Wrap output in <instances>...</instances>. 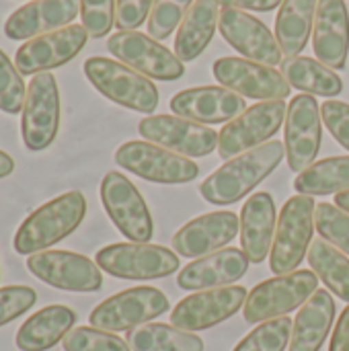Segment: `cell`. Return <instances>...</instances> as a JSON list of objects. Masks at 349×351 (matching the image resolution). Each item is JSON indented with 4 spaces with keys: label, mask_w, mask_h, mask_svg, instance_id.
Wrapping results in <instances>:
<instances>
[{
    "label": "cell",
    "mask_w": 349,
    "mask_h": 351,
    "mask_svg": "<svg viewBox=\"0 0 349 351\" xmlns=\"http://www.w3.org/2000/svg\"><path fill=\"white\" fill-rule=\"evenodd\" d=\"M284 156L286 148L282 142H265L226 160L200 185V193L208 204L230 206L247 197L265 177H269Z\"/></svg>",
    "instance_id": "6da1fadb"
},
{
    "label": "cell",
    "mask_w": 349,
    "mask_h": 351,
    "mask_svg": "<svg viewBox=\"0 0 349 351\" xmlns=\"http://www.w3.org/2000/svg\"><path fill=\"white\" fill-rule=\"evenodd\" d=\"M86 216V199L80 191L62 193L29 214L14 234V251L19 255H33L47 251L70 237Z\"/></svg>",
    "instance_id": "7a4b0ae2"
},
{
    "label": "cell",
    "mask_w": 349,
    "mask_h": 351,
    "mask_svg": "<svg viewBox=\"0 0 349 351\" xmlns=\"http://www.w3.org/2000/svg\"><path fill=\"white\" fill-rule=\"evenodd\" d=\"M84 76L103 97L125 109L152 115L158 107L156 84L119 60L93 56L84 62Z\"/></svg>",
    "instance_id": "3957f363"
},
{
    "label": "cell",
    "mask_w": 349,
    "mask_h": 351,
    "mask_svg": "<svg viewBox=\"0 0 349 351\" xmlns=\"http://www.w3.org/2000/svg\"><path fill=\"white\" fill-rule=\"evenodd\" d=\"M315 199L300 193L284 204L269 253V267L276 276L296 271L309 255L315 234Z\"/></svg>",
    "instance_id": "277c9868"
},
{
    "label": "cell",
    "mask_w": 349,
    "mask_h": 351,
    "mask_svg": "<svg viewBox=\"0 0 349 351\" xmlns=\"http://www.w3.org/2000/svg\"><path fill=\"white\" fill-rule=\"evenodd\" d=\"M319 290V278L311 269H296L292 274L276 276L257 284L243 306L247 323H265L286 317L302 306Z\"/></svg>",
    "instance_id": "5b68a950"
},
{
    "label": "cell",
    "mask_w": 349,
    "mask_h": 351,
    "mask_svg": "<svg viewBox=\"0 0 349 351\" xmlns=\"http://www.w3.org/2000/svg\"><path fill=\"white\" fill-rule=\"evenodd\" d=\"M95 263L109 276L119 280H160L179 269V257L150 243H113L103 247Z\"/></svg>",
    "instance_id": "8992f818"
},
{
    "label": "cell",
    "mask_w": 349,
    "mask_h": 351,
    "mask_svg": "<svg viewBox=\"0 0 349 351\" xmlns=\"http://www.w3.org/2000/svg\"><path fill=\"white\" fill-rule=\"evenodd\" d=\"M169 306V298L158 288L136 286L115 296H109L99 306H95L88 315V323L91 327L109 333L132 331L165 315Z\"/></svg>",
    "instance_id": "52a82bcc"
},
{
    "label": "cell",
    "mask_w": 349,
    "mask_h": 351,
    "mask_svg": "<svg viewBox=\"0 0 349 351\" xmlns=\"http://www.w3.org/2000/svg\"><path fill=\"white\" fill-rule=\"evenodd\" d=\"M115 162L140 179L163 185L189 183L200 175V167L187 156L146 140H132L121 144L115 152Z\"/></svg>",
    "instance_id": "ba28073f"
},
{
    "label": "cell",
    "mask_w": 349,
    "mask_h": 351,
    "mask_svg": "<svg viewBox=\"0 0 349 351\" xmlns=\"http://www.w3.org/2000/svg\"><path fill=\"white\" fill-rule=\"evenodd\" d=\"M60 88L51 72L35 74L27 86V99L21 115V134L27 150L41 152L49 148L60 130Z\"/></svg>",
    "instance_id": "9c48e42d"
},
{
    "label": "cell",
    "mask_w": 349,
    "mask_h": 351,
    "mask_svg": "<svg viewBox=\"0 0 349 351\" xmlns=\"http://www.w3.org/2000/svg\"><path fill=\"white\" fill-rule=\"evenodd\" d=\"M101 202L115 228L130 243H148L152 239L154 222L150 208L125 175L111 171L103 177Z\"/></svg>",
    "instance_id": "30bf717a"
},
{
    "label": "cell",
    "mask_w": 349,
    "mask_h": 351,
    "mask_svg": "<svg viewBox=\"0 0 349 351\" xmlns=\"http://www.w3.org/2000/svg\"><path fill=\"white\" fill-rule=\"evenodd\" d=\"M288 107L284 101H261L247 107L239 117L224 123L218 134V154L224 160H230L247 150H253L265 144L272 136L278 134L286 121Z\"/></svg>",
    "instance_id": "8fae6325"
},
{
    "label": "cell",
    "mask_w": 349,
    "mask_h": 351,
    "mask_svg": "<svg viewBox=\"0 0 349 351\" xmlns=\"http://www.w3.org/2000/svg\"><path fill=\"white\" fill-rule=\"evenodd\" d=\"M107 49L125 66L150 80H177L185 74L183 62L167 45L140 31H117L107 39Z\"/></svg>",
    "instance_id": "7c38bea8"
},
{
    "label": "cell",
    "mask_w": 349,
    "mask_h": 351,
    "mask_svg": "<svg viewBox=\"0 0 349 351\" xmlns=\"http://www.w3.org/2000/svg\"><path fill=\"white\" fill-rule=\"evenodd\" d=\"M323 140L321 105L313 95H298L290 101L284 121V148L288 167L294 173L309 169L319 156Z\"/></svg>",
    "instance_id": "4fadbf2b"
},
{
    "label": "cell",
    "mask_w": 349,
    "mask_h": 351,
    "mask_svg": "<svg viewBox=\"0 0 349 351\" xmlns=\"http://www.w3.org/2000/svg\"><path fill=\"white\" fill-rule=\"evenodd\" d=\"M214 78L241 97L259 101H284L292 86L280 70L247 58H218L212 66Z\"/></svg>",
    "instance_id": "5bb4252c"
},
{
    "label": "cell",
    "mask_w": 349,
    "mask_h": 351,
    "mask_svg": "<svg viewBox=\"0 0 349 351\" xmlns=\"http://www.w3.org/2000/svg\"><path fill=\"white\" fill-rule=\"evenodd\" d=\"M27 269L43 284L64 292H97L103 286L101 267L72 251H39L29 255Z\"/></svg>",
    "instance_id": "9a60e30c"
},
{
    "label": "cell",
    "mask_w": 349,
    "mask_h": 351,
    "mask_svg": "<svg viewBox=\"0 0 349 351\" xmlns=\"http://www.w3.org/2000/svg\"><path fill=\"white\" fill-rule=\"evenodd\" d=\"M138 132L146 142L158 144L181 156H208L218 148V134L202 123L179 115H148L138 123Z\"/></svg>",
    "instance_id": "2e32d148"
},
{
    "label": "cell",
    "mask_w": 349,
    "mask_h": 351,
    "mask_svg": "<svg viewBox=\"0 0 349 351\" xmlns=\"http://www.w3.org/2000/svg\"><path fill=\"white\" fill-rule=\"evenodd\" d=\"M247 288L224 286L212 290H200L183 298L171 313V325L183 331L212 329L226 319L234 317L247 302Z\"/></svg>",
    "instance_id": "e0dca14e"
},
{
    "label": "cell",
    "mask_w": 349,
    "mask_h": 351,
    "mask_svg": "<svg viewBox=\"0 0 349 351\" xmlns=\"http://www.w3.org/2000/svg\"><path fill=\"white\" fill-rule=\"evenodd\" d=\"M86 41L88 33L82 25H68L64 29L25 41L14 53V66L25 76L49 72L74 60Z\"/></svg>",
    "instance_id": "ac0fdd59"
},
{
    "label": "cell",
    "mask_w": 349,
    "mask_h": 351,
    "mask_svg": "<svg viewBox=\"0 0 349 351\" xmlns=\"http://www.w3.org/2000/svg\"><path fill=\"white\" fill-rule=\"evenodd\" d=\"M218 29L228 45H232L247 60L278 66L282 64V47L276 35L257 16L239 8H220Z\"/></svg>",
    "instance_id": "d6986e66"
},
{
    "label": "cell",
    "mask_w": 349,
    "mask_h": 351,
    "mask_svg": "<svg viewBox=\"0 0 349 351\" xmlns=\"http://www.w3.org/2000/svg\"><path fill=\"white\" fill-rule=\"evenodd\" d=\"M241 232V218L234 212H210L181 226L173 237V249L187 259H200L224 249Z\"/></svg>",
    "instance_id": "ffe728a7"
},
{
    "label": "cell",
    "mask_w": 349,
    "mask_h": 351,
    "mask_svg": "<svg viewBox=\"0 0 349 351\" xmlns=\"http://www.w3.org/2000/svg\"><path fill=\"white\" fill-rule=\"evenodd\" d=\"M247 109L245 97L226 86H193L171 99V111L202 125L228 123Z\"/></svg>",
    "instance_id": "44dd1931"
},
{
    "label": "cell",
    "mask_w": 349,
    "mask_h": 351,
    "mask_svg": "<svg viewBox=\"0 0 349 351\" xmlns=\"http://www.w3.org/2000/svg\"><path fill=\"white\" fill-rule=\"evenodd\" d=\"M80 12V0H31L16 8L4 23L8 39H33L72 25Z\"/></svg>",
    "instance_id": "7402d4cb"
},
{
    "label": "cell",
    "mask_w": 349,
    "mask_h": 351,
    "mask_svg": "<svg viewBox=\"0 0 349 351\" xmlns=\"http://www.w3.org/2000/svg\"><path fill=\"white\" fill-rule=\"evenodd\" d=\"M313 47L319 62L331 70H344L349 56V12L346 0H319Z\"/></svg>",
    "instance_id": "603a6c76"
},
{
    "label": "cell",
    "mask_w": 349,
    "mask_h": 351,
    "mask_svg": "<svg viewBox=\"0 0 349 351\" xmlns=\"http://www.w3.org/2000/svg\"><path fill=\"white\" fill-rule=\"evenodd\" d=\"M249 263L251 261L243 249L224 247L216 253H210L185 265L177 276V284L183 290H197V292L234 286V282H239L247 274Z\"/></svg>",
    "instance_id": "cb8c5ba5"
},
{
    "label": "cell",
    "mask_w": 349,
    "mask_h": 351,
    "mask_svg": "<svg viewBox=\"0 0 349 351\" xmlns=\"http://www.w3.org/2000/svg\"><path fill=\"white\" fill-rule=\"evenodd\" d=\"M278 214L269 193L251 195L241 210V247L251 263H263L272 253Z\"/></svg>",
    "instance_id": "d4e9b609"
},
{
    "label": "cell",
    "mask_w": 349,
    "mask_h": 351,
    "mask_svg": "<svg viewBox=\"0 0 349 351\" xmlns=\"http://www.w3.org/2000/svg\"><path fill=\"white\" fill-rule=\"evenodd\" d=\"M335 321V300L331 298L329 290H317L298 311L292 337H290V351H319L325 339L331 333Z\"/></svg>",
    "instance_id": "484cf974"
},
{
    "label": "cell",
    "mask_w": 349,
    "mask_h": 351,
    "mask_svg": "<svg viewBox=\"0 0 349 351\" xmlns=\"http://www.w3.org/2000/svg\"><path fill=\"white\" fill-rule=\"evenodd\" d=\"M76 313L64 304H49L31 315L16 331V348L21 351H47L56 348L74 329Z\"/></svg>",
    "instance_id": "4316f807"
},
{
    "label": "cell",
    "mask_w": 349,
    "mask_h": 351,
    "mask_svg": "<svg viewBox=\"0 0 349 351\" xmlns=\"http://www.w3.org/2000/svg\"><path fill=\"white\" fill-rule=\"evenodd\" d=\"M218 6L216 0H195L189 6L175 37V53L183 64L202 56L210 45L220 19Z\"/></svg>",
    "instance_id": "83f0119b"
},
{
    "label": "cell",
    "mask_w": 349,
    "mask_h": 351,
    "mask_svg": "<svg viewBox=\"0 0 349 351\" xmlns=\"http://www.w3.org/2000/svg\"><path fill=\"white\" fill-rule=\"evenodd\" d=\"M280 72L284 74L290 86L302 90L304 95L333 99L344 93L341 76L315 58H306V56L284 58Z\"/></svg>",
    "instance_id": "f1b7e54d"
},
{
    "label": "cell",
    "mask_w": 349,
    "mask_h": 351,
    "mask_svg": "<svg viewBox=\"0 0 349 351\" xmlns=\"http://www.w3.org/2000/svg\"><path fill=\"white\" fill-rule=\"evenodd\" d=\"M319 0H284L276 16V39L282 53L300 56L313 33Z\"/></svg>",
    "instance_id": "f546056e"
},
{
    "label": "cell",
    "mask_w": 349,
    "mask_h": 351,
    "mask_svg": "<svg viewBox=\"0 0 349 351\" xmlns=\"http://www.w3.org/2000/svg\"><path fill=\"white\" fill-rule=\"evenodd\" d=\"M125 341L132 351H204L202 337L165 323L136 327L128 331Z\"/></svg>",
    "instance_id": "4dcf8cb0"
},
{
    "label": "cell",
    "mask_w": 349,
    "mask_h": 351,
    "mask_svg": "<svg viewBox=\"0 0 349 351\" xmlns=\"http://www.w3.org/2000/svg\"><path fill=\"white\" fill-rule=\"evenodd\" d=\"M294 189L300 195H331L349 189V156H329L298 173Z\"/></svg>",
    "instance_id": "1f68e13d"
},
{
    "label": "cell",
    "mask_w": 349,
    "mask_h": 351,
    "mask_svg": "<svg viewBox=\"0 0 349 351\" xmlns=\"http://www.w3.org/2000/svg\"><path fill=\"white\" fill-rule=\"evenodd\" d=\"M309 263L317 278L341 300L349 302V259L344 251L327 243L325 239H315L309 249Z\"/></svg>",
    "instance_id": "d6a6232c"
},
{
    "label": "cell",
    "mask_w": 349,
    "mask_h": 351,
    "mask_svg": "<svg viewBox=\"0 0 349 351\" xmlns=\"http://www.w3.org/2000/svg\"><path fill=\"white\" fill-rule=\"evenodd\" d=\"M292 325L288 317L259 323L232 351H284L290 346Z\"/></svg>",
    "instance_id": "836d02e7"
},
{
    "label": "cell",
    "mask_w": 349,
    "mask_h": 351,
    "mask_svg": "<svg viewBox=\"0 0 349 351\" xmlns=\"http://www.w3.org/2000/svg\"><path fill=\"white\" fill-rule=\"evenodd\" d=\"M315 228L333 247L349 255V214L327 202L317 204L315 208Z\"/></svg>",
    "instance_id": "e575fe53"
},
{
    "label": "cell",
    "mask_w": 349,
    "mask_h": 351,
    "mask_svg": "<svg viewBox=\"0 0 349 351\" xmlns=\"http://www.w3.org/2000/svg\"><path fill=\"white\" fill-rule=\"evenodd\" d=\"M62 346L64 351H132L125 339L97 327H74Z\"/></svg>",
    "instance_id": "d590c367"
},
{
    "label": "cell",
    "mask_w": 349,
    "mask_h": 351,
    "mask_svg": "<svg viewBox=\"0 0 349 351\" xmlns=\"http://www.w3.org/2000/svg\"><path fill=\"white\" fill-rule=\"evenodd\" d=\"M195 0H154L148 14V35L156 41L167 39L185 19Z\"/></svg>",
    "instance_id": "8d00e7d4"
},
{
    "label": "cell",
    "mask_w": 349,
    "mask_h": 351,
    "mask_svg": "<svg viewBox=\"0 0 349 351\" xmlns=\"http://www.w3.org/2000/svg\"><path fill=\"white\" fill-rule=\"evenodd\" d=\"M27 99V86L19 68L10 62V58L0 49V111L8 115L23 113Z\"/></svg>",
    "instance_id": "74e56055"
},
{
    "label": "cell",
    "mask_w": 349,
    "mask_h": 351,
    "mask_svg": "<svg viewBox=\"0 0 349 351\" xmlns=\"http://www.w3.org/2000/svg\"><path fill=\"white\" fill-rule=\"evenodd\" d=\"M117 0H80V19L88 37L101 39L115 25Z\"/></svg>",
    "instance_id": "f35d334b"
},
{
    "label": "cell",
    "mask_w": 349,
    "mask_h": 351,
    "mask_svg": "<svg viewBox=\"0 0 349 351\" xmlns=\"http://www.w3.org/2000/svg\"><path fill=\"white\" fill-rule=\"evenodd\" d=\"M37 302V292L29 286L0 288V327L23 317Z\"/></svg>",
    "instance_id": "ab89813d"
},
{
    "label": "cell",
    "mask_w": 349,
    "mask_h": 351,
    "mask_svg": "<svg viewBox=\"0 0 349 351\" xmlns=\"http://www.w3.org/2000/svg\"><path fill=\"white\" fill-rule=\"evenodd\" d=\"M321 115L331 136L349 150V103L329 99L321 105Z\"/></svg>",
    "instance_id": "60d3db41"
},
{
    "label": "cell",
    "mask_w": 349,
    "mask_h": 351,
    "mask_svg": "<svg viewBox=\"0 0 349 351\" xmlns=\"http://www.w3.org/2000/svg\"><path fill=\"white\" fill-rule=\"evenodd\" d=\"M154 0H117L115 2V27L119 31H138L148 21Z\"/></svg>",
    "instance_id": "b9f144b4"
},
{
    "label": "cell",
    "mask_w": 349,
    "mask_h": 351,
    "mask_svg": "<svg viewBox=\"0 0 349 351\" xmlns=\"http://www.w3.org/2000/svg\"><path fill=\"white\" fill-rule=\"evenodd\" d=\"M220 6L239 8V10H257V12H269L278 6H282L284 0H216Z\"/></svg>",
    "instance_id": "7bdbcfd3"
},
{
    "label": "cell",
    "mask_w": 349,
    "mask_h": 351,
    "mask_svg": "<svg viewBox=\"0 0 349 351\" xmlns=\"http://www.w3.org/2000/svg\"><path fill=\"white\" fill-rule=\"evenodd\" d=\"M329 351H349V304L346 306V311L341 313L339 321H337Z\"/></svg>",
    "instance_id": "ee69618b"
},
{
    "label": "cell",
    "mask_w": 349,
    "mask_h": 351,
    "mask_svg": "<svg viewBox=\"0 0 349 351\" xmlns=\"http://www.w3.org/2000/svg\"><path fill=\"white\" fill-rule=\"evenodd\" d=\"M14 171V160L10 154H6L4 150H0V179L8 177Z\"/></svg>",
    "instance_id": "f6af8a7d"
},
{
    "label": "cell",
    "mask_w": 349,
    "mask_h": 351,
    "mask_svg": "<svg viewBox=\"0 0 349 351\" xmlns=\"http://www.w3.org/2000/svg\"><path fill=\"white\" fill-rule=\"evenodd\" d=\"M335 206H337V208H341L344 212H348L349 214V189L348 191L337 193V197H335Z\"/></svg>",
    "instance_id": "bcb514c9"
}]
</instances>
